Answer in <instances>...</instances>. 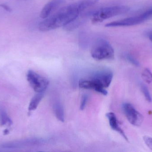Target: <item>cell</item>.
<instances>
[{
    "mask_svg": "<svg viewBox=\"0 0 152 152\" xmlns=\"http://www.w3.org/2000/svg\"><path fill=\"white\" fill-rule=\"evenodd\" d=\"M27 79L35 92L43 93L49 84L47 79L33 70H29L27 74Z\"/></svg>",
    "mask_w": 152,
    "mask_h": 152,
    "instance_id": "5",
    "label": "cell"
},
{
    "mask_svg": "<svg viewBox=\"0 0 152 152\" xmlns=\"http://www.w3.org/2000/svg\"><path fill=\"white\" fill-rule=\"evenodd\" d=\"M100 86L104 88L110 86L113 78L112 72L109 71H103L98 72L91 77Z\"/></svg>",
    "mask_w": 152,
    "mask_h": 152,
    "instance_id": "8",
    "label": "cell"
},
{
    "mask_svg": "<svg viewBox=\"0 0 152 152\" xmlns=\"http://www.w3.org/2000/svg\"><path fill=\"white\" fill-rule=\"evenodd\" d=\"M106 117L108 118L109 120V124L111 128L113 130L118 132L120 134L126 141L128 142V139L125 134L123 130L121 129V128L119 126L118 122L116 115L113 112H108L106 114Z\"/></svg>",
    "mask_w": 152,
    "mask_h": 152,
    "instance_id": "11",
    "label": "cell"
},
{
    "mask_svg": "<svg viewBox=\"0 0 152 152\" xmlns=\"http://www.w3.org/2000/svg\"><path fill=\"white\" fill-rule=\"evenodd\" d=\"M143 138L147 147L152 151V137L147 136H145Z\"/></svg>",
    "mask_w": 152,
    "mask_h": 152,
    "instance_id": "20",
    "label": "cell"
},
{
    "mask_svg": "<svg viewBox=\"0 0 152 152\" xmlns=\"http://www.w3.org/2000/svg\"><path fill=\"white\" fill-rule=\"evenodd\" d=\"M12 121L9 117L5 110L0 107V125L1 126H10L12 125Z\"/></svg>",
    "mask_w": 152,
    "mask_h": 152,
    "instance_id": "14",
    "label": "cell"
},
{
    "mask_svg": "<svg viewBox=\"0 0 152 152\" xmlns=\"http://www.w3.org/2000/svg\"><path fill=\"white\" fill-rule=\"evenodd\" d=\"M9 133H10V131H9V130H8V129H5V130L4 131V135L8 134Z\"/></svg>",
    "mask_w": 152,
    "mask_h": 152,
    "instance_id": "23",
    "label": "cell"
},
{
    "mask_svg": "<svg viewBox=\"0 0 152 152\" xmlns=\"http://www.w3.org/2000/svg\"><path fill=\"white\" fill-rule=\"evenodd\" d=\"M91 55L92 58L97 60L113 59L114 58V51L107 40L99 38L94 44Z\"/></svg>",
    "mask_w": 152,
    "mask_h": 152,
    "instance_id": "2",
    "label": "cell"
},
{
    "mask_svg": "<svg viewBox=\"0 0 152 152\" xmlns=\"http://www.w3.org/2000/svg\"><path fill=\"white\" fill-rule=\"evenodd\" d=\"M125 58L130 63L133 64L134 66L137 67L140 66V63H139V62L131 55L128 54H126L125 55Z\"/></svg>",
    "mask_w": 152,
    "mask_h": 152,
    "instance_id": "18",
    "label": "cell"
},
{
    "mask_svg": "<svg viewBox=\"0 0 152 152\" xmlns=\"http://www.w3.org/2000/svg\"><path fill=\"white\" fill-rule=\"evenodd\" d=\"M44 96V92L37 93L30 101L28 106V109L29 111H32L36 109L40 102Z\"/></svg>",
    "mask_w": 152,
    "mask_h": 152,
    "instance_id": "13",
    "label": "cell"
},
{
    "mask_svg": "<svg viewBox=\"0 0 152 152\" xmlns=\"http://www.w3.org/2000/svg\"><path fill=\"white\" fill-rule=\"evenodd\" d=\"M78 85L80 88L86 89H91L96 92L107 95L108 94L105 88L101 87L97 83H96L92 79H80L78 82Z\"/></svg>",
    "mask_w": 152,
    "mask_h": 152,
    "instance_id": "9",
    "label": "cell"
},
{
    "mask_svg": "<svg viewBox=\"0 0 152 152\" xmlns=\"http://www.w3.org/2000/svg\"><path fill=\"white\" fill-rule=\"evenodd\" d=\"M148 36L149 37V39H150L152 43V31L149 32L148 34Z\"/></svg>",
    "mask_w": 152,
    "mask_h": 152,
    "instance_id": "22",
    "label": "cell"
},
{
    "mask_svg": "<svg viewBox=\"0 0 152 152\" xmlns=\"http://www.w3.org/2000/svg\"><path fill=\"white\" fill-rule=\"evenodd\" d=\"M0 6L2 7L3 8H4V10H6L7 11L10 12L12 11L11 9L8 5H6V4H1V5H0Z\"/></svg>",
    "mask_w": 152,
    "mask_h": 152,
    "instance_id": "21",
    "label": "cell"
},
{
    "mask_svg": "<svg viewBox=\"0 0 152 152\" xmlns=\"http://www.w3.org/2000/svg\"><path fill=\"white\" fill-rule=\"evenodd\" d=\"M99 0H80L66 5L40 22L39 29L45 32L65 26L82 12L93 6Z\"/></svg>",
    "mask_w": 152,
    "mask_h": 152,
    "instance_id": "1",
    "label": "cell"
},
{
    "mask_svg": "<svg viewBox=\"0 0 152 152\" xmlns=\"http://www.w3.org/2000/svg\"><path fill=\"white\" fill-rule=\"evenodd\" d=\"M88 96L87 95L85 94L82 95L81 98V103H80V109L81 110H83L86 108V105L88 101Z\"/></svg>",
    "mask_w": 152,
    "mask_h": 152,
    "instance_id": "19",
    "label": "cell"
},
{
    "mask_svg": "<svg viewBox=\"0 0 152 152\" xmlns=\"http://www.w3.org/2000/svg\"><path fill=\"white\" fill-rule=\"evenodd\" d=\"M53 111L56 117L61 122L65 121L64 109L59 102H56L53 105Z\"/></svg>",
    "mask_w": 152,
    "mask_h": 152,
    "instance_id": "15",
    "label": "cell"
},
{
    "mask_svg": "<svg viewBox=\"0 0 152 152\" xmlns=\"http://www.w3.org/2000/svg\"><path fill=\"white\" fill-rule=\"evenodd\" d=\"M90 13L88 12L83 14H79L74 20L64 26V29L67 31H71L77 29L86 21L88 16H90Z\"/></svg>",
    "mask_w": 152,
    "mask_h": 152,
    "instance_id": "12",
    "label": "cell"
},
{
    "mask_svg": "<svg viewBox=\"0 0 152 152\" xmlns=\"http://www.w3.org/2000/svg\"><path fill=\"white\" fill-rule=\"evenodd\" d=\"M122 110L129 123L133 126L139 127L142 124L143 116L137 111L132 104L125 103L122 105Z\"/></svg>",
    "mask_w": 152,
    "mask_h": 152,
    "instance_id": "6",
    "label": "cell"
},
{
    "mask_svg": "<svg viewBox=\"0 0 152 152\" xmlns=\"http://www.w3.org/2000/svg\"><path fill=\"white\" fill-rule=\"evenodd\" d=\"M152 17V7L138 16H134L123 19L113 21L106 24L105 26L107 27H115L135 26L142 23Z\"/></svg>",
    "mask_w": 152,
    "mask_h": 152,
    "instance_id": "4",
    "label": "cell"
},
{
    "mask_svg": "<svg viewBox=\"0 0 152 152\" xmlns=\"http://www.w3.org/2000/svg\"><path fill=\"white\" fill-rule=\"evenodd\" d=\"M130 8L125 5L105 7L92 13L91 20L93 23L101 22L105 20L128 12Z\"/></svg>",
    "mask_w": 152,
    "mask_h": 152,
    "instance_id": "3",
    "label": "cell"
},
{
    "mask_svg": "<svg viewBox=\"0 0 152 152\" xmlns=\"http://www.w3.org/2000/svg\"><path fill=\"white\" fill-rule=\"evenodd\" d=\"M142 78L148 84L152 83V73L148 68H145L142 72Z\"/></svg>",
    "mask_w": 152,
    "mask_h": 152,
    "instance_id": "16",
    "label": "cell"
},
{
    "mask_svg": "<svg viewBox=\"0 0 152 152\" xmlns=\"http://www.w3.org/2000/svg\"><path fill=\"white\" fill-rule=\"evenodd\" d=\"M141 90H142V93H143V94L144 95V96L145 97L146 101L149 102H151L152 101L151 96V94H150L147 87L145 85H142Z\"/></svg>",
    "mask_w": 152,
    "mask_h": 152,
    "instance_id": "17",
    "label": "cell"
},
{
    "mask_svg": "<svg viewBox=\"0 0 152 152\" xmlns=\"http://www.w3.org/2000/svg\"><path fill=\"white\" fill-rule=\"evenodd\" d=\"M62 0H52L46 4L42 10L40 17L45 19L50 16L62 2Z\"/></svg>",
    "mask_w": 152,
    "mask_h": 152,
    "instance_id": "10",
    "label": "cell"
},
{
    "mask_svg": "<svg viewBox=\"0 0 152 152\" xmlns=\"http://www.w3.org/2000/svg\"><path fill=\"white\" fill-rule=\"evenodd\" d=\"M44 142L45 140L40 138H27L4 143L3 144L2 147L5 149H18L26 146L38 145L43 143Z\"/></svg>",
    "mask_w": 152,
    "mask_h": 152,
    "instance_id": "7",
    "label": "cell"
}]
</instances>
